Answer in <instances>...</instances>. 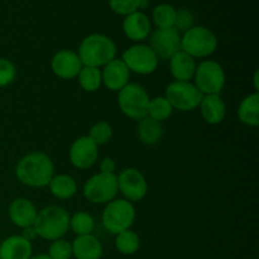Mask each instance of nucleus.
I'll use <instances>...</instances> for the list:
<instances>
[{"label":"nucleus","mask_w":259,"mask_h":259,"mask_svg":"<svg viewBox=\"0 0 259 259\" xmlns=\"http://www.w3.org/2000/svg\"><path fill=\"white\" fill-rule=\"evenodd\" d=\"M15 176L24 186L42 189L47 187L55 176V164L52 158L45 152H30L18 161Z\"/></svg>","instance_id":"obj_1"},{"label":"nucleus","mask_w":259,"mask_h":259,"mask_svg":"<svg viewBox=\"0 0 259 259\" xmlns=\"http://www.w3.org/2000/svg\"><path fill=\"white\" fill-rule=\"evenodd\" d=\"M23 232H22V237L24 238V239H27L28 242H30L32 243L33 240L35 239V238H38L37 237V233H35V230H34V228L33 227H29V228H25V229H22Z\"/></svg>","instance_id":"obj_36"},{"label":"nucleus","mask_w":259,"mask_h":259,"mask_svg":"<svg viewBox=\"0 0 259 259\" xmlns=\"http://www.w3.org/2000/svg\"><path fill=\"white\" fill-rule=\"evenodd\" d=\"M77 81L80 83L81 89L86 93H95L103 85V78H101V70L96 67H89L82 66L81 71L77 75Z\"/></svg>","instance_id":"obj_25"},{"label":"nucleus","mask_w":259,"mask_h":259,"mask_svg":"<svg viewBox=\"0 0 259 259\" xmlns=\"http://www.w3.org/2000/svg\"><path fill=\"white\" fill-rule=\"evenodd\" d=\"M71 244L72 255L76 259H100L103 257V244L94 234L78 235Z\"/></svg>","instance_id":"obj_21"},{"label":"nucleus","mask_w":259,"mask_h":259,"mask_svg":"<svg viewBox=\"0 0 259 259\" xmlns=\"http://www.w3.org/2000/svg\"><path fill=\"white\" fill-rule=\"evenodd\" d=\"M29 259H51L48 257L47 254H43V253H40V254H35V255H32Z\"/></svg>","instance_id":"obj_37"},{"label":"nucleus","mask_w":259,"mask_h":259,"mask_svg":"<svg viewBox=\"0 0 259 259\" xmlns=\"http://www.w3.org/2000/svg\"><path fill=\"white\" fill-rule=\"evenodd\" d=\"M38 238L45 240H57L70 230V214L58 205L43 207L37 214L33 224Z\"/></svg>","instance_id":"obj_3"},{"label":"nucleus","mask_w":259,"mask_h":259,"mask_svg":"<svg viewBox=\"0 0 259 259\" xmlns=\"http://www.w3.org/2000/svg\"><path fill=\"white\" fill-rule=\"evenodd\" d=\"M70 229L78 235L93 234L95 229V219L86 211H77L70 217Z\"/></svg>","instance_id":"obj_29"},{"label":"nucleus","mask_w":259,"mask_h":259,"mask_svg":"<svg viewBox=\"0 0 259 259\" xmlns=\"http://www.w3.org/2000/svg\"><path fill=\"white\" fill-rule=\"evenodd\" d=\"M118 191L131 202L142 201L148 192V182L139 169L128 167L116 175Z\"/></svg>","instance_id":"obj_11"},{"label":"nucleus","mask_w":259,"mask_h":259,"mask_svg":"<svg viewBox=\"0 0 259 259\" xmlns=\"http://www.w3.org/2000/svg\"><path fill=\"white\" fill-rule=\"evenodd\" d=\"M48 189L56 199L70 200L77 192V184L72 176L61 174L52 177V180L48 184Z\"/></svg>","instance_id":"obj_24"},{"label":"nucleus","mask_w":259,"mask_h":259,"mask_svg":"<svg viewBox=\"0 0 259 259\" xmlns=\"http://www.w3.org/2000/svg\"><path fill=\"white\" fill-rule=\"evenodd\" d=\"M141 247V238L132 229L124 230L115 235V248L124 255H132L137 253Z\"/></svg>","instance_id":"obj_27"},{"label":"nucleus","mask_w":259,"mask_h":259,"mask_svg":"<svg viewBox=\"0 0 259 259\" xmlns=\"http://www.w3.org/2000/svg\"><path fill=\"white\" fill-rule=\"evenodd\" d=\"M17 77V67L10 60L0 57V88H7L14 82Z\"/></svg>","instance_id":"obj_33"},{"label":"nucleus","mask_w":259,"mask_h":259,"mask_svg":"<svg viewBox=\"0 0 259 259\" xmlns=\"http://www.w3.org/2000/svg\"><path fill=\"white\" fill-rule=\"evenodd\" d=\"M37 214L38 210L35 205L27 197H17L10 202L8 207L10 222L20 229L33 227Z\"/></svg>","instance_id":"obj_16"},{"label":"nucleus","mask_w":259,"mask_h":259,"mask_svg":"<svg viewBox=\"0 0 259 259\" xmlns=\"http://www.w3.org/2000/svg\"><path fill=\"white\" fill-rule=\"evenodd\" d=\"M142 0H108L109 7L115 14L125 15L137 12L141 8Z\"/></svg>","instance_id":"obj_32"},{"label":"nucleus","mask_w":259,"mask_h":259,"mask_svg":"<svg viewBox=\"0 0 259 259\" xmlns=\"http://www.w3.org/2000/svg\"><path fill=\"white\" fill-rule=\"evenodd\" d=\"M137 134H138V138L141 139L143 144L154 146V144L159 143L162 137H163V125H162V123L149 118V116H144L143 119L138 121Z\"/></svg>","instance_id":"obj_23"},{"label":"nucleus","mask_w":259,"mask_h":259,"mask_svg":"<svg viewBox=\"0 0 259 259\" xmlns=\"http://www.w3.org/2000/svg\"><path fill=\"white\" fill-rule=\"evenodd\" d=\"M254 88H255V93H258V72L254 73Z\"/></svg>","instance_id":"obj_39"},{"label":"nucleus","mask_w":259,"mask_h":259,"mask_svg":"<svg viewBox=\"0 0 259 259\" xmlns=\"http://www.w3.org/2000/svg\"><path fill=\"white\" fill-rule=\"evenodd\" d=\"M151 98L142 85L129 82L118 93V106L121 113L129 119L141 120L147 116Z\"/></svg>","instance_id":"obj_7"},{"label":"nucleus","mask_w":259,"mask_h":259,"mask_svg":"<svg viewBox=\"0 0 259 259\" xmlns=\"http://www.w3.org/2000/svg\"><path fill=\"white\" fill-rule=\"evenodd\" d=\"M149 47L153 50L158 60L168 61L181 51V34L175 28L156 29L149 34Z\"/></svg>","instance_id":"obj_12"},{"label":"nucleus","mask_w":259,"mask_h":259,"mask_svg":"<svg viewBox=\"0 0 259 259\" xmlns=\"http://www.w3.org/2000/svg\"><path fill=\"white\" fill-rule=\"evenodd\" d=\"M118 48L110 37L101 33H93L82 39L77 50L82 66L101 68L116 58Z\"/></svg>","instance_id":"obj_2"},{"label":"nucleus","mask_w":259,"mask_h":259,"mask_svg":"<svg viewBox=\"0 0 259 259\" xmlns=\"http://www.w3.org/2000/svg\"><path fill=\"white\" fill-rule=\"evenodd\" d=\"M32 255V243L22 235H10L0 244V259H29Z\"/></svg>","instance_id":"obj_19"},{"label":"nucleus","mask_w":259,"mask_h":259,"mask_svg":"<svg viewBox=\"0 0 259 259\" xmlns=\"http://www.w3.org/2000/svg\"><path fill=\"white\" fill-rule=\"evenodd\" d=\"M99 168H100V172H103V174H115L116 163L110 157H105L100 162V164H99Z\"/></svg>","instance_id":"obj_35"},{"label":"nucleus","mask_w":259,"mask_h":259,"mask_svg":"<svg viewBox=\"0 0 259 259\" xmlns=\"http://www.w3.org/2000/svg\"><path fill=\"white\" fill-rule=\"evenodd\" d=\"M217 48V34L204 25H194L181 35V51L195 60L210 57Z\"/></svg>","instance_id":"obj_4"},{"label":"nucleus","mask_w":259,"mask_h":259,"mask_svg":"<svg viewBox=\"0 0 259 259\" xmlns=\"http://www.w3.org/2000/svg\"><path fill=\"white\" fill-rule=\"evenodd\" d=\"M195 17L191 10L189 9H179L176 10V19H175L174 28L181 34L194 27Z\"/></svg>","instance_id":"obj_34"},{"label":"nucleus","mask_w":259,"mask_h":259,"mask_svg":"<svg viewBox=\"0 0 259 259\" xmlns=\"http://www.w3.org/2000/svg\"><path fill=\"white\" fill-rule=\"evenodd\" d=\"M149 5V2L148 0H142L141 2V8H139V10L141 9H144V8H147Z\"/></svg>","instance_id":"obj_38"},{"label":"nucleus","mask_w":259,"mask_h":259,"mask_svg":"<svg viewBox=\"0 0 259 259\" xmlns=\"http://www.w3.org/2000/svg\"><path fill=\"white\" fill-rule=\"evenodd\" d=\"M136 217L137 212L133 202L116 197L106 204L101 215V223L109 233L116 235L124 230L131 229Z\"/></svg>","instance_id":"obj_5"},{"label":"nucleus","mask_w":259,"mask_h":259,"mask_svg":"<svg viewBox=\"0 0 259 259\" xmlns=\"http://www.w3.org/2000/svg\"><path fill=\"white\" fill-rule=\"evenodd\" d=\"M169 73L175 81H184L189 82L194 78L195 70H196V60L185 53L184 51H180L176 55L172 56L168 60Z\"/></svg>","instance_id":"obj_20"},{"label":"nucleus","mask_w":259,"mask_h":259,"mask_svg":"<svg viewBox=\"0 0 259 259\" xmlns=\"http://www.w3.org/2000/svg\"><path fill=\"white\" fill-rule=\"evenodd\" d=\"M176 8L171 4H158L152 12V22L157 29H168L174 28L176 19Z\"/></svg>","instance_id":"obj_26"},{"label":"nucleus","mask_w":259,"mask_h":259,"mask_svg":"<svg viewBox=\"0 0 259 259\" xmlns=\"http://www.w3.org/2000/svg\"><path fill=\"white\" fill-rule=\"evenodd\" d=\"M101 78L103 85L110 91H119L126 86L131 80V71L125 66V63L120 58H114L109 63H106L101 70Z\"/></svg>","instance_id":"obj_15"},{"label":"nucleus","mask_w":259,"mask_h":259,"mask_svg":"<svg viewBox=\"0 0 259 259\" xmlns=\"http://www.w3.org/2000/svg\"><path fill=\"white\" fill-rule=\"evenodd\" d=\"M89 138L96 144V146H104L108 142H110L111 137H113V128L108 121L100 120L98 123L94 124L90 128L88 134Z\"/></svg>","instance_id":"obj_30"},{"label":"nucleus","mask_w":259,"mask_h":259,"mask_svg":"<svg viewBox=\"0 0 259 259\" xmlns=\"http://www.w3.org/2000/svg\"><path fill=\"white\" fill-rule=\"evenodd\" d=\"M123 32L126 38L136 43H141L149 37L152 32V22L148 15L141 10L124 17Z\"/></svg>","instance_id":"obj_17"},{"label":"nucleus","mask_w":259,"mask_h":259,"mask_svg":"<svg viewBox=\"0 0 259 259\" xmlns=\"http://www.w3.org/2000/svg\"><path fill=\"white\" fill-rule=\"evenodd\" d=\"M172 113H174V108L164 96H156L149 100L148 111H147V116L149 118L162 123L171 118Z\"/></svg>","instance_id":"obj_28"},{"label":"nucleus","mask_w":259,"mask_h":259,"mask_svg":"<svg viewBox=\"0 0 259 259\" xmlns=\"http://www.w3.org/2000/svg\"><path fill=\"white\" fill-rule=\"evenodd\" d=\"M47 255L51 259H71L72 257V244L63 238L53 240L48 248Z\"/></svg>","instance_id":"obj_31"},{"label":"nucleus","mask_w":259,"mask_h":259,"mask_svg":"<svg viewBox=\"0 0 259 259\" xmlns=\"http://www.w3.org/2000/svg\"><path fill=\"white\" fill-rule=\"evenodd\" d=\"M82 68L77 52L71 50H61L53 55L51 60V70L62 80H72L77 77Z\"/></svg>","instance_id":"obj_14"},{"label":"nucleus","mask_w":259,"mask_h":259,"mask_svg":"<svg viewBox=\"0 0 259 259\" xmlns=\"http://www.w3.org/2000/svg\"><path fill=\"white\" fill-rule=\"evenodd\" d=\"M199 109L205 123L210 125H218L227 116V105L220 95H204Z\"/></svg>","instance_id":"obj_18"},{"label":"nucleus","mask_w":259,"mask_h":259,"mask_svg":"<svg viewBox=\"0 0 259 259\" xmlns=\"http://www.w3.org/2000/svg\"><path fill=\"white\" fill-rule=\"evenodd\" d=\"M118 180L116 174H99L93 175L85 182L82 194L85 199L91 204H108L118 196Z\"/></svg>","instance_id":"obj_8"},{"label":"nucleus","mask_w":259,"mask_h":259,"mask_svg":"<svg viewBox=\"0 0 259 259\" xmlns=\"http://www.w3.org/2000/svg\"><path fill=\"white\" fill-rule=\"evenodd\" d=\"M68 158L75 168L88 169L98 161L99 147L88 136L78 137L71 144Z\"/></svg>","instance_id":"obj_13"},{"label":"nucleus","mask_w":259,"mask_h":259,"mask_svg":"<svg viewBox=\"0 0 259 259\" xmlns=\"http://www.w3.org/2000/svg\"><path fill=\"white\" fill-rule=\"evenodd\" d=\"M238 119L247 126L259 125V94L253 93L245 96L238 106Z\"/></svg>","instance_id":"obj_22"},{"label":"nucleus","mask_w":259,"mask_h":259,"mask_svg":"<svg viewBox=\"0 0 259 259\" xmlns=\"http://www.w3.org/2000/svg\"><path fill=\"white\" fill-rule=\"evenodd\" d=\"M121 61L128 70L137 75H151L158 68L159 60L149 46L137 43L126 48L121 55Z\"/></svg>","instance_id":"obj_10"},{"label":"nucleus","mask_w":259,"mask_h":259,"mask_svg":"<svg viewBox=\"0 0 259 259\" xmlns=\"http://www.w3.org/2000/svg\"><path fill=\"white\" fill-rule=\"evenodd\" d=\"M192 80L202 95H220L227 82V76L218 61L202 60L197 63Z\"/></svg>","instance_id":"obj_6"},{"label":"nucleus","mask_w":259,"mask_h":259,"mask_svg":"<svg viewBox=\"0 0 259 259\" xmlns=\"http://www.w3.org/2000/svg\"><path fill=\"white\" fill-rule=\"evenodd\" d=\"M202 94L197 90L194 82L172 81L164 91V98L169 101L174 110L192 111L199 108L202 100Z\"/></svg>","instance_id":"obj_9"}]
</instances>
